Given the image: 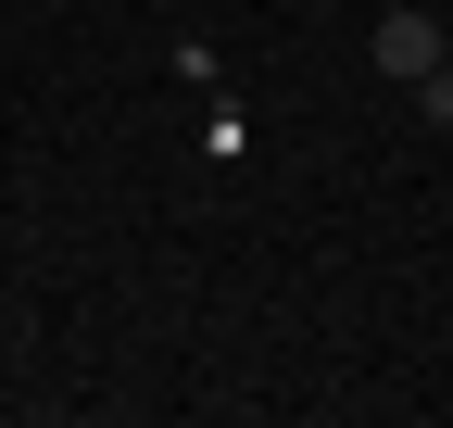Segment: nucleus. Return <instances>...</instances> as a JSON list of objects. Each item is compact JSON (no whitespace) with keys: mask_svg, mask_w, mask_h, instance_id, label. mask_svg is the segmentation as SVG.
Wrapping results in <instances>:
<instances>
[{"mask_svg":"<svg viewBox=\"0 0 453 428\" xmlns=\"http://www.w3.org/2000/svg\"><path fill=\"white\" fill-rule=\"evenodd\" d=\"M365 50H378V76H403V88H416V76L441 64V13H378Z\"/></svg>","mask_w":453,"mask_h":428,"instance_id":"nucleus-1","label":"nucleus"},{"mask_svg":"<svg viewBox=\"0 0 453 428\" xmlns=\"http://www.w3.org/2000/svg\"><path fill=\"white\" fill-rule=\"evenodd\" d=\"M441 64H453V13H441Z\"/></svg>","mask_w":453,"mask_h":428,"instance_id":"nucleus-2","label":"nucleus"}]
</instances>
